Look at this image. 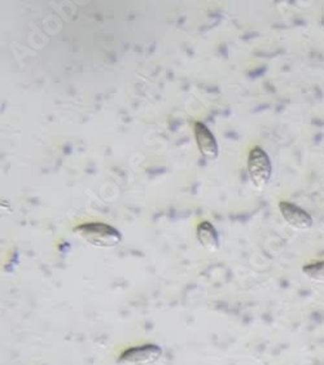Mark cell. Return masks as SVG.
Listing matches in <instances>:
<instances>
[{
  "instance_id": "obj_1",
  "label": "cell",
  "mask_w": 324,
  "mask_h": 365,
  "mask_svg": "<svg viewBox=\"0 0 324 365\" xmlns=\"http://www.w3.org/2000/svg\"><path fill=\"white\" fill-rule=\"evenodd\" d=\"M73 233L82 241L100 249H112L122 241L121 233L105 223H83L73 229Z\"/></svg>"
},
{
  "instance_id": "obj_2",
  "label": "cell",
  "mask_w": 324,
  "mask_h": 365,
  "mask_svg": "<svg viewBox=\"0 0 324 365\" xmlns=\"http://www.w3.org/2000/svg\"><path fill=\"white\" fill-rule=\"evenodd\" d=\"M246 169L252 184L257 191H263L271 179L273 166L268 154L261 147H254L248 154Z\"/></svg>"
},
{
  "instance_id": "obj_3",
  "label": "cell",
  "mask_w": 324,
  "mask_h": 365,
  "mask_svg": "<svg viewBox=\"0 0 324 365\" xmlns=\"http://www.w3.org/2000/svg\"><path fill=\"white\" fill-rule=\"evenodd\" d=\"M162 356V350L157 344H143L123 351L118 359L120 365H152Z\"/></svg>"
},
{
  "instance_id": "obj_4",
  "label": "cell",
  "mask_w": 324,
  "mask_h": 365,
  "mask_svg": "<svg viewBox=\"0 0 324 365\" xmlns=\"http://www.w3.org/2000/svg\"><path fill=\"white\" fill-rule=\"evenodd\" d=\"M283 219L288 224L291 228L295 231H308L313 227L314 221L309 213H306L303 208L297 206L295 203H291L287 201H281L278 205Z\"/></svg>"
},
{
  "instance_id": "obj_5",
  "label": "cell",
  "mask_w": 324,
  "mask_h": 365,
  "mask_svg": "<svg viewBox=\"0 0 324 365\" xmlns=\"http://www.w3.org/2000/svg\"><path fill=\"white\" fill-rule=\"evenodd\" d=\"M194 134L199 151L204 157L214 161L218 157V144L216 137L202 122H196L194 125Z\"/></svg>"
},
{
  "instance_id": "obj_6",
  "label": "cell",
  "mask_w": 324,
  "mask_h": 365,
  "mask_svg": "<svg viewBox=\"0 0 324 365\" xmlns=\"http://www.w3.org/2000/svg\"><path fill=\"white\" fill-rule=\"evenodd\" d=\"M196 236H197V241L200 243L204 249L208 251L218 250L219 248V237L216 233L214 226L210 222H202L197 226L196 229Z\"/></svg>"
},
{
  "instance_id": "obj_7",
  "label": "cell",
  "mask_w": 324,
  "mask_h": 365,
  "mask_svg": "<svg viewBox=\"0 0 324 365\" xmlns=\"http://www.w3.org/2000/svg\"><path fill=\"white\" fill-rule=\"evenodd\" d=\"M303 273L308 279L317 282H324V260L303 265Z\"/></svg>"
}]
</instances>
